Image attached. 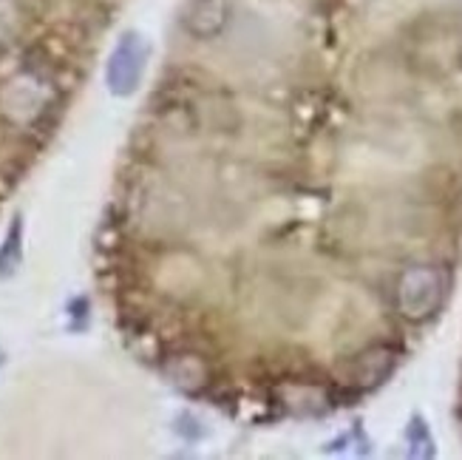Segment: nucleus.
Returning a JSON list of instances; mask_svg holds the SVG:
<instances>
[{
  "instance_id": "f257e3e1",
  "label": "nucleus",
  "mask_w": 462,
  "mask_h": 460,
  "mask_svg": "<svg viewBox=\"0 0 462 460\" xmlns=\"http://www.w3.org/2000/svg\"><path fill=\"white\" fill-rule=\"evenodd\" d=\"M446 290H448V278L439 268L431 265L409 268L400 276L397 285V307L409 322H429L443 307Z\"/></svg>"
},
{
  "instance_id": "f03ea898",
  "label": "nucleus",
  "mask_w": 462,
  "mask_h": 460,
  "mask_svg": "<svg viewBox=\"0 0 462 460\" xmlns=\"http://www.w3.org/2000/svg\"><path fill=\"white\" fill-rule=\"evenodd\" d=\"M151 60V43L143 32L128 29L114 43L106 63V86L114 97H131L143 86Z\"/></svg>"
},
{
  "instance_id": "7ed1b4c3",
  "label": "nucleus",
  "mask_w": 462,
  "mask_h": 460,
  "mask_svg": "<svg viewBox=\"0 0 462 460\" xmlns=\"http://www.w3.org/2000/svg\"><path fill=\"white\" fill-rule=\"evenodd\" d=\"M233 20L230 0H185L179 12V23L193 40L222 37Z\"/></svg>"
},
{
  "instance_id": "20e7f679",
  "label": "nucleus",
  "mask_w": 462,
  "mask_h": 460,
  "mask_svg": "<svg viewBox=\"0 0 462 460\" xmlns=\"http://www.w3.org/2000/svg\"><path fill=\"white\" fill-rule=\"evenodd\" d=\"M43 83L37 74H23L12 80V83L0 94V111H4L12 123L17 126H32L49 111V99L40 97L37 86Z\"/></svg>"
},
{
  "instance_id": "39448f33",
  "label": "nucleus",
  "mask_w": 462,
  "mask_h": 460,
  "mask_svg": "<svg viewBox=\"0 0 462 460\" xmlns=\"http://www.w3.org/2000/svg\"><path fill=\"white\" fill-rule=\"evenodd\" d=\"M397 367V350L380 344V347H372L366 352H360L352 364V372H349V381L355 390H374L386 381V378L394 372Z\"/></svg>"
},
{
  "instance_id": "423d86ee",
  "label": "nucleus",
  "mask_w": 462,
  "mask_h": 460,
  "mask_svg": "<svg viewBox=\"0 0 462 460\" xmlns=\"http://www.w3.org/2000/svg\"><path fill=\"white\" fill-rule=\"evenodd\" d=\"M168 378L171 384H176L182 392L199 395L210 387V367L199 352H176L168 361Z\"/></svg>"
},
{
  "instance_id": "0eeeda50",
  "label": "nucleus",
  "mask_w": 462,
  "mask_h": 460,
  "mask_svg": "<svg viewBox=\"0 0 462 460\" xmlns=\"http://www.w3.org/2000/svg\"><path fill=\"white\" fill-rule=\"evenodd\" d=\"M20 262H23V216L14 213L4 245H0V278H12Z\"/></svg>"
},
{
  "instance_id": "6e6552de",
  "label": "nucleus",
  "mask_w": 462,
  "mask_h": 460,
  "mask_svg": "<svg viewBox=\"0 0 462 460\" xmlns=\"http://www.w3.org/2000/svg\"><path fill=\"white\" fill-rule=\"evenodd\" d=\"M406 437H409V446H411V455L414 457H431L434 455V441H431V432L426 427V421L420 415L411 418V424L406 429Z\"/></svg>"
},
{
  "instance_id": "1a4fd4ad",
  "label": "nucleus",
  "mask_w": 462,
  "mask_h": 460,
  "mask_svg": "<svg viewBox=\"0 0 462 460\" xmlns=\"http://www.w3.org/2000/svg\"><path fill=\"white\" fill-rule=\"evenodd\" d=\"M4 358H6V355H4V350H0V364H4Z\"/></svg>"
}]
</instances>
